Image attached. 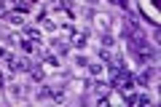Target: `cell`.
Instances as JSON below:
<instances>
[{
	"label": "cell",
	"instance_id": "1",
	"mask_svg": "<svg viewBox=\"0 0 161 107\" xmlns=\"http://www.w3.org/2000/svg\"><path fill=\"white\" fill-rule=\"evenodd\" d=\"M134 83H137V80H134V75H129L124 67L115 70V75H113V86H118L121 91H132V88H134Z\"/></svg>",
	"mask_w": 161,
	"mask_h": 107
},
{
	"label": "cell",
	"instance_id": "2",
	"mask_svg": "<svg viewBox=\"0 0 161 107\" xmlns=\"http://www.w3.org/2000/svg\"><path fill=\"white\" fill-rule=\"evenodd\" d=\"M70 40H73L75 48H83L89 40V32H78V29H70Z\"/></svg>",
	"mask_w": 161,
	"mask_h": 107
},
{
	"label": "cell",
	"instance_id": "3",
	"mask_svg": "<svg viewBox=\"0 0 161 107\" xmlns=\"http://www.w3.org/2000/svg\"><path fill=\"white\" fill-rule=\"evenodd\" d=\"M6 59H8V67H11L14 72H19V70H30V67H32L27 59H16V56H6Z\"/></svg>",
	"mask_w": 161,
	"mask_h": 107
},
{
	"label": "cell",
	"instance_id": "4",
	"mask_svg": "<svg viewBox=\"0 0 161 107\" xmlns=\"http://www.w3.org/2000/svg\"><path fill=\"white\" fill-rule=\"evenodd\" d=\"M40 59H43L46 64H51V67H59V64H57V56H54V54H48V51H40Z\"/></svg>",
	"mask_w": 161,
	"mask_h": 107
},
{
	"label": "cell",
	"instance_id": "5",
	"mask_svg": "<svg viewBox=\"0 0 161 107\" xmlns=\"http://www.w3.org/2000/svg\"><path fill=\"white\" fill-rule=\"evenodd\" d=\"M153 75H156V70H153V67H150V70H145V72H142V78H140V83H150V78H153Z\"/></svg>",
	"mask_w": 161,
	"mask_h": 107
},
{
	"label": "cell",
	"instance_id": "6",
	"mask_svg": "<svg viewBox=\"0 0 161 107\" xmlns=\"http://www.w3.org/2000/svg\"><path fill=\"white\" fill-rule=\"evenodd\" d=\"M30 75H32V80H43V70L40 67H30Z\"/></svg>",
	"mask_w": 161,
	"mask_h": 107
},
{
	"label": "cell",
	"instance_id": "7",
	"mask_svg": "<svg viewBox=\"0 0 161 107\" xmlns=\"http://www.w3.org/2000/svg\"><path fill=\"white\" fill-rule=\"evenodd\" d=\"M51 43H54V48H57L59 54H67V45H64L62 40H51Z\"/></svg>",
	"mask_w": 161,
	"mask_h": 107
},
{
	"label": "cell",
	"instance_id": "8",
	"mask_svg": "<svg viewBox=\"0 0 161 107\" xmlns=\"http://www.w3.org/2000/svg\"><path fill=\"white\" fill-rule=\"evenodd\" d=\"M40 22H43V27H46V29H57V24H54L51 19H46V16H40Z\"/></svg>",
	"mask_w": 161,
	"mask_h": 107
},
{
	"label": "cell",
	"instance_id": "9",
	"mask_svg": "<svg viewBox=\"0 0 161 107\" xmlns=\"http://www.w3.org/2000/svg\"><path fill=\"white\" fill-rule=\"evenodd\" d=\"M89 70H92L94 75H99V72H102V64H89Z\"/></svg>",
	"mask_w": 161,
	"mask_h": 107
},
{
	"label": "cell",
	"instance_id": "10",
	"mask_svg": "<svg viewBox=\"0 0 161 107\" xmlns=\"http://www.w3.org/2000/svg\"><path fill=\"white\" fill-rule=\"evenodd\" d=\"M27 35H30L32 40H40V32H38V29H27Z\"/></svg>",
	"mask_w": 161,
	"mask_h": 107
},
{
	"label": "cell",
	"instance_id": "11",
	"mask_svg": "<svg viewBox=\"0 0 161 107\" xmlns=\"http://www.w3.org/2000/svg\"><path fill=\"white\" fill-rule=\"evenodd\" d=\"M0 3H16V0H0Z\"/></svg>",
	"mask_w": 161,
	"mask_h": 107
},
{
	"label": "cell",
	"instance_id": "12",
	"mask_svg": "<svg viewBox=\"0 0 161 107\" xmlns=\"http://www.w3.org/2000/svg\"><path fill=\"white\" fill-rule=\"evenodd\" d=\"M0 56H6V51H3V48H0Z\"/></svg>",
	"mask_w": 161,
	"mask_h": 107
},
{
	"label": "cell",
	"instance_id": "13",
	"mask_svg": "<svg viewBox=\"0 0 161 107\" xmlns=\"http://www.w3.org/2000/svg\"><path fill=\"white\" fill-rule=\"evenodd\" d=\"M0 86H3V72H0Z\"/></svg>",
	"mask_w": 161,
	"mask_h": 107
}]
</instances>
